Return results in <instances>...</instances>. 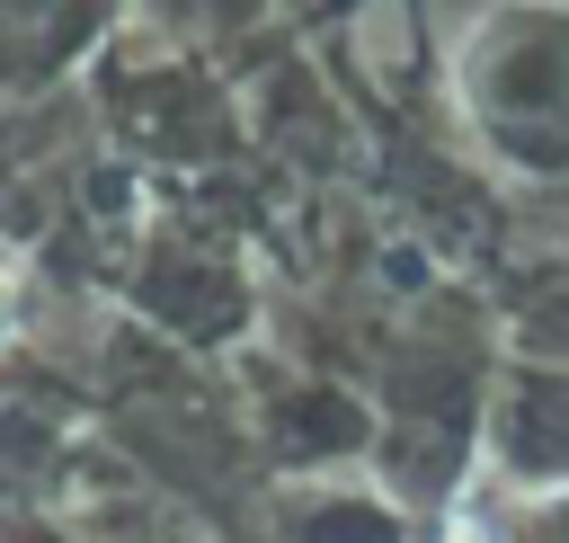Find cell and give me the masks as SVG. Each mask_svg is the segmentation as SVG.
<instances>
[{"mask_svg": "<svg viewBox=\"0 0 569 543\" xmlns=\"http://www.w3.org/2000/svg\"><path fill=\"white\" fill-rule=\"evenodd\" d=\"M445 543H498L489 507H480V498H462V507H453V525H445Z\"/></svg>", "mask_w": 569, "mask_h": 543, "instance_id": "1", "label": "cell"}, {"mask_svg": "<svg viewBox=\"0 0 569 543\" xmlns=\"http://www.w3.org/2000/svg\"><path fill=\"white\" fill-rule=\"evenodd\" d=\"M18 303H27V276H18V267H9V258H0V338H9V329H18Z\"/></svg>", "mask_w": 569, "mask_h": 543, "instance_id": "2", "label": "cell"}]
</instances>
